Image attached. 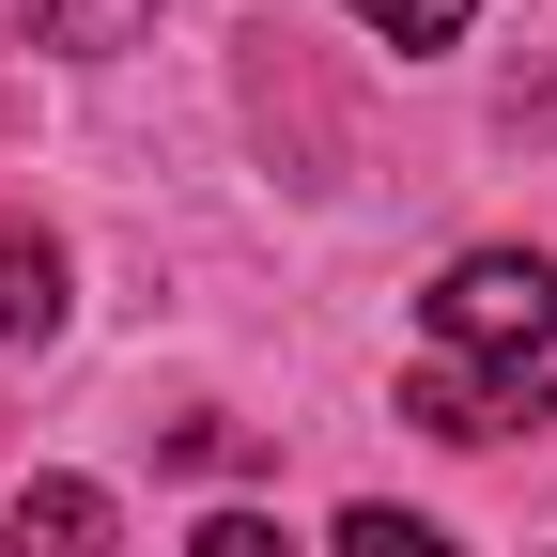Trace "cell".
Returning <instances> with one entry per match:
<instances>
[{
    "instance_id": "1",
    "label": "cell",
    "mask_w": 557,
    "mask_h": 557,
    "mask_svg": "<svg viewBox=\"0 0 557 557\" xmlns=\"http://www.w3.org/2000/svg\"><path fill=\"white\" fill-rule=\"evenodd\" d=\"M542 341H557V263H542V248H465V263L434 278V357L527 372Z\"/></svg>"
},
{
    "instance_id": "2",
    "label": "cell",
    "mask_w": 557,
    "mask_h": 557,
    "mask_svg": "<svg viewBox=\"0 0 557 557\" xmlns=\"http://www.w3.org/2000/svg\"><path fill=\"white\" fill-rule=\"evenodd\" d=\"M403 418H418V434H449V449H480V434H542L557 387H542V372H465V357H434V372L403 387Z\"/></svg>"
},
{
    "instance_id": "3",
    "label": "cell",
    "mask_w": 557,
    "mask_h": 557,
    "mask_svg": "<svg viewBox=\"0 0 557 557\" xmlns=\"http://www.w3.org/2000/svg\"><path fill=\"white\" fill-rule=\"evenodd\" d=\"M0 557H109V496H94V480H16Z\"/></svg>"
},
{
    "instance_id": "4",
    "label": "cell",
    "mask_w": 557,
    "mask_h": 557,
    "mask_svg": "<svg viewBox=\"0 0 557 557\" xmlns=\"http://www.w3.org/2000/svg\"><path fill=\"white\" fill-rule=\"evenodd\" d=\"M47 325H62V248L0 218V341H47Z\"/></svg>"
},
{
    "instance_id": "5",
    "label": "cell",
    "mask_w": 557,
    "mask_h": 557,
    "mask_svg": "<svg viewBox=\"0 0 557 557\" xmlns=\"http://www.w3.org/2000/svg\"><path fill=\"white\" fill-rule=\"evenodd\" d=\"M32 32H47V47H78V62H109V47L156 32V0H32Z\"/></svg>"
},
{
    "instance_id": "6",
    "label": "cell",
    "mask_w": 557,
    "mask_h": 557,
    "mask_svg": "<svg viewBox=\"0 0 557 557\" xmlns=\"http://www.w3.org/2000/svg\"><path fill=\"white\" fill-rule=\"evenodd\" d=\"M357 16H372L387 47H465V16H480V0H357Z\"/></svg>"
},
{
    "instance_id": "7",
    "label": "cell",
    "mask_w": 557,
    "mask_h": 557,
    "mask_svg": "<svg viewBox=\"0 0 557 557\" xmlns=\"http://www.w3.org/2000/svg\"><path fill=\"white\" fill-rule=\"evenodd\" d=\"M341 557H449L418 511H341Z\"/></svg>"
},
{
    "instance_id": "8",
    "label": "cell",
    "mask_w": 557,
    "mask_h": 557,
    "mask_svg": "<svg viewBox=\"0 0 557 557\" xmlns=\"http://www.w3.org/2000/svg\"><path fill=\"white\" fill-rule=\"evenodd\" d=\"M186 557H295V542H278L263 511H201V542H186Z\"/></svg>"
}]
</instances>
